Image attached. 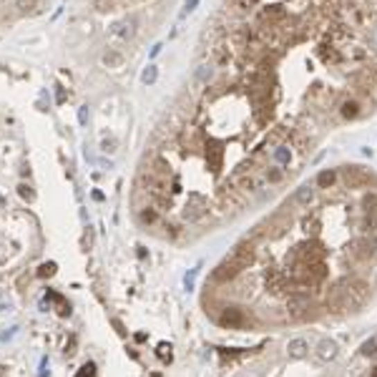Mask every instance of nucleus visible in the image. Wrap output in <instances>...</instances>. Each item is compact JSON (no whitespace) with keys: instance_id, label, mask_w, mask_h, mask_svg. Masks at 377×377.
I'll use <instances>...</instances> for the list:
<instances>
[{"instance_id":"7ed1b4c3","label":"nucleus","mask_w":377,"mask_h":377,"mask_svg":"<svg viewBox=\"0 0 377 377\" xmlns=\"http://www.w3.org/2000/svg\"><path fill=\"white\" fill-rule=\"evenodd\" d=\"M342 365L340 347L319 332H290L247 360L231 377H337Z\"/></svg>"},{"instance_id":"f257e3e1","label":"nucleus","mask_w":377,"mask_h":377,"mask_svg":"<svg viewBox=\"0 0 377 377\" xmlns=\"http://www.w3.org/2000/svg\"><path fill=\"white\" fill-rule=\"evenodd\" d=\"M377 116V0H216L134 186L143 229L199 242L287 194Z\"/></svg>"},{"instance_id":"39448f33","label":"nucleus","mask_w":377,"mask_h":377,"mask_svg":"<svg viewBox=\"0 0 377 377\" xmlns=\"http://www.w3.org/2000/svg\"><path fill=\"white\" fill-rule=\"evenodd\" d=\"M43 0H0V26L41 10Z\"/></svg>"},{"instance_id":"f03ea898","label":"nucleus","mask_w":377,"mask_h":377,"mask_svg":"<svg viewBox=\"0 0 377 377\" xmlns=\"http://www.w3.org/2000/svg\"><path fill=\"white\" fill-rule=\"evenodd\" d=\"M377 297V171L319 168L292 186L207 274L204 317L236 335L344 322Z\"/></svg>"},{"instance_id":"20e7f679","label":"nucleus","mask_w":377,"mask_h":377,"mask_svg":"<svg viewBox=\"0 0 377 377\" xmlns=\"http://www.w3.org/2000/svg\"><path fill=\"white\" fill-rule=\"evenodd\" d=\"M337 377H377V330L340 365Z\"/></svg>"},{"instance_id":"423d86ee","label":"nucleus","mask_w":377,"mask_h":377,"mask_svg":"<svg viewBox=\"0 0 377 377\" xmlns=\"http://www.w3.org/2000/svg\"><path fill=\"white\" fill-rule=\"evenodd\" d=\"M78 377H94V365H86V367H83L81 375H78Z\"/></svg>"}]
</instances>
